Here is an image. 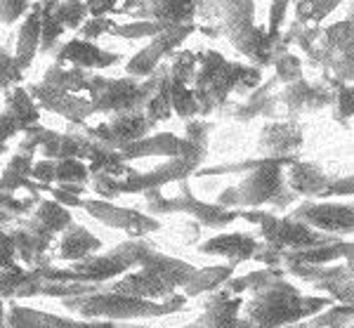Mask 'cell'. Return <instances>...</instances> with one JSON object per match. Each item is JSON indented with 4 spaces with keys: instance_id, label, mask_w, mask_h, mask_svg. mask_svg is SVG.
<instances>
[{
    "instance_id": "6da1fadb",
    "label": "cell",
    "mask_w": 354,
    "mask_h": 328,
    "mask_svg": "<svg viewBox=\"0 0 354 328\" xmlns=\"http://www.w3.org/2000/svg\"><path fill=\"white\" fill-rule=\"evenodd\" d=\"M260 80V71L250 66L230 64L225 57H220L213 50L196 55V71H194V97H196L198 111H210L225 102V97L239 85L253 88Z\"/></svg>"
},
{
    "instance_id": "7a4b0ae2",
    "label": "cell",
    "mask_w": 354,
    "mask_h": 328,
    "mask_svg": "<svg viewBox=\"0 0 354 328\" xmlns=\"http://www.w3.org/2000/svg\"><path fill=\"white\" fill-rule=\"evenodd\" d=\"M222 31L232 40V45L255 62L258 66L270 64L274 60L277 38L255 26L253 0H215Z\"/></svg>"
},
{
    "instance_id": "3957f363",
    "label": "cell",
    "mask_w": 354,
    "mask_h": 328,
    "mask_svg": "<svg viewBox=\"0 0 354 328\" xmlns=\"http://www.w3.org/2000/svg\"><path fill=\"white\" fill-rule=\"evenodd\" d=\"M156 88V73L147 80L140 78H102L93 76L88 88V100L95 113H123V111H142L147 100Z\"/></svg>"
},
{
    "instance_id": "277c9868",
    "label": "cell",
    "mask_w": 354,
    "mask_h": 328,
    "mask_svg": "<svg viewBox=\"0 0 354 328\" xmlns=\"http://www.w3.org/2000/svg\"><path fill=\"white\" fill-rule=\"evenodd\" d=\"M68 309L83 316H111V319H133V316L165 314L173 304L149 302L145 298L128 295V293H90L81 298H68L64 302Z\"/></svg>"
},
{
    "instance_id": "5b68a950",
    "label": "cell",
    "mask_w": 354,
    "mask_h": 328,
    "mask_svg": "<svg viewBox=\"0 0 354 328\" xmlns=\"http://www.w3.org/2000/svg\"><path fill=\"white\" fill-rule=\"evenodd\" d=\"M310 55L319 64H326L340 80L354 78V21L347 19L319 31Z\"/></svg>"
},
{
    "instance_id": "8992f818",
    "label": "cell",
    "mask_w": 354,
    "mask_h": 328,
    "mask_svg": "<svg viewBox=\"0 0 354 328\" xmlns=\"http://www.w3.org/2000/svg\"><path fill=\"white\" fill-rule=\"evenodd\" d=\"M281 192V161H260L253 170L245 175L239 187L227 189L220 197V203L230 206H260L274 199Z\"/></svg>"
},
{
    "instance_id": "52a82bcc",
    "label": "cell",
    "mask_w": 354,
    "mask_h": 328,
    "mask_svg": "<svg viewBox=\"0 0 354 328\" xmlns=\"http://www.w3.org/2000/svg\"><path fill=\"white\" fill-rule=\"evenodd\" d=\"M55 197L59 199V203L85 208V210L90 212V215L97 217L100 222L109 224V227H113V229H123V232L135 234V237H142V234L158 229V224L153 222L151 217L142 215V212H137V210L113 206V203H109V201H102V199L85 201V199H76V197H71V194H64V192H55Z\"/></svg>"
},
{
    "instance_id": "ba28073f",
    "label": "cell",
    "mask_w": 354,
    "mask_h": 328,
    "mask_svg": "<svg viewBox=\"0 0 354 328\" xmlns=\"http://www.w3.org/2000/svg\"><path fill=\"white\" fill-rule=\"evenodd\" d=\"M194 31V24H170L163 28L158 36L149 40L147 48H142L133 60L128 62V76L133 78H149L156 73V69L161 66L163 57H168L175 48H180L185 43V38Z\"/></svg>"
},
{
    "instance_id": "9c48e42d",
    "label": "cell",
    "mask_w": 354,
    "mask_h": 328,
    "mask_svg": "<svg viewBox=\"0 0 354 328\" xmlns=\"http://www.w3.org/2000/svg\"><path fill=\"white\" fill-rule=\"evenodd\" d=\"M151 120L145 116V111H123L116 113L111 120L97 125V128H88L90 140L100 142V145L109 147V149H121L130 142H137L142 137H147V132L151 128Z\"/></svg>"
},
{
    "instance_id": "30bf717a",
    "label": "cell",
    "mask_w": 354,
    "mask_h": 328,
    "mask_svg": "<svg viewBox=\"0 0 354 328\" xmlns=\"http://www.w3.org/2000/svg\"><path fill=\"white\" fill-rule=\"evenodd\" d=\"M28 95L36 100V104H41L48 111L57 113V116H64L71 123L83 125L85 120L95 113L93 104H90L88 97L76 95V92H64V90H57L53 85H33L28 88Z\"/></svg>"
},
{
    "instance_id": "8fae6325",
    "label": "cell",
    "mask_w": 354,
    "mask_h": 328,
    "mask_svg": "<svg viewBox=\"0 0 354 328\" xmlns=\"http://www.w3.org/2000/svg\"><path fill=\"white\" fill-rule=\"evenodd\" d=\"M118 154L125 161L145 158V156H170V158H194L201 156V147L189 140H180L175 135H156V137H142L137 142H130L118 149Z\"/></svg>"
},
{
    "instance_id": "7c38bea8",
    "label": "cell",
    "mask_w": 354,
    "mask_h": 328,
    "mask_svg": "<svg viewBox=\"0 0 354 328\" xmlns=\"http://www.w3.org/2000/svg\"><path fill=\"white\" fill-rule=\"evenodd\" d=\"M121 62V55L109 53V50L100 48L93 40L73 38L64 43L57 53V64H68L90 71V69H109Z\"/></svg>"
},
{
    "instance_id": "4fadbf2b",
    "label": "cell",
    "mask_w": 354,
    "mask_h": 328,
    "mask_svg": "<svg viewBox=\"0 0 354 328\" xmlns=\"http://www.w3.org/2000/svg\"><path fill=\"white\" fill-rule=\"evenodd\" d=\"M38 53H41V10H38V5H33L24 15L19 33H17V48H15L17 66L21 71H26L33 64Z\"/></svg>"
},
{
    "instance_id": "5bb4252c",
    "label": "cell",
    "mask_w": 354,
    "mask_h": 328,
    "mask_svg": "<svg viewBox=\"0 0 354 328\" xmlns=\"http://www.w3.org/2000/svg\"><path fill=\"white\" fill-rule=\"evenodd\" d=\"M147 19L163 24H192L198 12V0H145Z\"/></svg>"
},
{
    "instance_id": "9a60e30c",
    "label": "cell",
    "mask_w": 354,
    "mask_h": 328,
    "mask_svg": "<svg viewBox=\"0 0 354 328\" xmlns=\"http://www.w3.org/2000/svg\"><path fill=\"white\" fill-rule=\"evenodd\" d=\"M100 239H95L88 229L78 227V224H68L64 237H62L59 246V257L64 260H81V257H90L100 248Z\"/></svg>"
},
{
    "instance_id": "2e32d148",
    "label": "cell",
    "mask_w": 354,
    "mask_h": 328,
    "mask_svg": "<svg viewBox=\"0 0 354 328\" xmlns=\"http://www.w3.org/2000/svg\"><path fill=\"white\" fill-rule=\"evenodd\" d=\"M12 328H102L100 324H81V321H66L53 314H43L36 309H19L15 307L10 314Z\"/></svg>"
},
{
    "instance_id": "e0dca14e",
    "label": "cell",
    "mask_w": 354,
    "mask_h": 328,
    "mask_svg": "<svg viewBox=\"0 0 354 328\" xmlns=\"http://www.w3.org/2000/svg\"><path fill=\"white\" fill-rule=\"evenodd\" d=\"M5 104H8L5 111H8L10 116L21 125V130L31 128V125H38V120H41V111H38L36 100H33V97L28 95V90L21 88V85L8 90V100H5Z\"/></svg>"
},
{
    "instance_id": "ac0fdd59",
    "label": "cell",
    "mask_w": 354,
    "mask_h": 328,
    "mask_svg": "<svg viewBox=\"0 0 354 328\" xmlns=\"http://www.w3.org/2000/svg\"><path fill=\"white\" fill-rule=\"evenodd\" d=\"M298 147H300V130H295L293 125L274 123V125H267L265 132H262L260 149L272 154V156L288 154L290 149H298Z\"/></svg>"
},
{
    "instance_id": "d6986e66",
    "label": "cell",
    "mask_w": 354,
    "mask_h": 328,
    "mask_svg": "<svg viewBox=\"0 0 354 328\" xmlns=\"http://www.w3.org/2000/svg\"><path fill=\"white\" fill-rule=\"evenodd\" d=\"M90 80H93V73L90 71H83V69H76V66H62V64H55L50 66V71L45 73V85H53L57 90H64V92H88L90 88Z\"/></svg>"
},
{
    "instance_id": "ffe728a7",
    "label": "cell",
    "mask_w": 354,
    "mask_h": 328,
    "mask_svg": "<svg viewBox=\"0 0 354 328\" xmlns=\"http://www.w3.org/2000/svg\"><path fill=\"white\" fill-rule=\"evenodd\" d=\"M283 102L290 109H319L328 104L330 95L324 88H314V85H307L302 80H295V83H288L286 92H283Z\"/></svg>"
},
{
    "instance_id": "44dd1931",
    "label": "cell",
    "mask_w": 354,
    "mask_h": 328,
    "mask_svg": "<svg viewBox=\"0 0 354 328\" xmlns=\"http://www.w3.org/2000/svg\"><path fill=\"white\" fill-rule=\"evenodd\" d=\"M340 5L342 0H295V24L319 28L322 21Z\"/></svg>"
},
{
    "instance_id": "7402d4cb",
    "label": "cell",
    "mask_w": 354,
    "mask_h": 328,
    "mask_svg": "<svg viewBox=\"0 0 354 328\" xmlns=\"http://www.w3.org/2000/svg\"><path fill=\"white\" fill-rule=\"evenodd\" d=\"M38 10H41V53H53L57 40L66 31L57 19V0H41Z\"/></svg>"
},
{
    "instance_id": "603a6c76",
    "label": "cell",
    "mask_w": 354,
    "mask_h": 328,
    "mask_svg": "<svg viewBox=\"0 0 354 328\" xmlns=\"http://www.w3.org/2000/svg\"><path fill=\"white\" fill-rule=\"evenodd\" d=\"M31 168H33L31 154H17L12 161H8V168L0 175V194H12L15 189L28 184Z\"/></svg>"
},
{
    "instance_id": "cb8c5ba5",
    "label": "cell",
    "mask_w": 354,
    "mask_h": 328,
    "mask_svg": "<svg viewBox=\"0 0 354 328\" xmlns=\"http://www.w3.org/2000/svg\"><path fill=\"white\" fill-rule=\"evenodd\" d=\"M31 220L41 224L45 232L55 234V232H64L68 224H71V212L62 203H57V201H41V206L33 212Z\"/></svg>"
},
{
    "instance_id": "d4e9b609",
    "label": "cell",
    "mask_w": 354,
    "mask_h": 328,
    "mask_svg": "<svg viewBox=\"0 0 354 328\" xmlns=\"http://www.w3.org/2000/svg\"><path fill=\"white\" fill-rule=\"evenodd\" d=\"M208 253H222V255H239L248 257L255 250V241L243 237V234H227V237H218L203 246Z\"/></svg>"
},
{
    "instance_id": "484cf974",
    "label": "cell",
    "mask_w": 354,
    "mask_h": 328,
    "mask_svg": "<svg viewBox=\"0 0 354 328\" xmlns=\"http://www.w3.org/2000/svg\"><path fill=\"white\" fill-rule=\"evenodd\" d=\"M170 24H163V21H153V19H135L130 24H116L109 31V36L116 38H125V40H140V38H153L168 28Z\"/></svg>"
},
{
    "instance_id": "4316f807",
    "label": "cell",
    "mask_w": 354,
    "mask_h": 328,
    "mask_svg": "<svg viewBox=\"0 0 354 328\" xmlns=\"http://www.w3.org/2000/svg\"><path fill=\"white\" fill-rule=\"evenodd\" d=\"M90 17L85 0H57V19L66 31H78Z\"/></svg>"
},
{
    "instance_id": "83f0119b",
    "label": "cell",
    "mask_w": 354,
    "mask_h": 328,
    "mask_svg": "<svg viewBox=\"0 0 354 328\" xmlns=\"http://www.w3.org/2000/svg\"><path fill=\"white\" fill-rule=\"evenodd\" d=\"M88 177V168L78 158H62L55 161V182L62 184H83Z\"/></svg>"
},
{
    "instance_id": "f1b7e54d",
    "label": "cell",
    "mask_w": 354,
    "mask_h": 328,
    "mask_svg": "<svg viewBox=\"0 0 354 328\" xmlns=\"http://www.w3.org/2000/svg\"><path fill=\"white\" fill-rule=\"evenodd\" d=\"M24 71L17 66L15 55H10L5 48H0V90H12L21 83Z\"/></svg>"
},
{
    "instance_id": "f546056e",
    "label": "cell",
    "mask_w": 354,
    "mask_h": 328,
    "mask_svg": "<svg viewBox=\"0 0 354 328\" xmlns=\"http://www.w3.org/2000/svg\"><path fill=\"white\" fill-rule=\"evenodd\" d=\"M31 10V0H0V24H15Z\"/></svg>"
},
{
    "instance_id": "4dcf8cb0",
    "label": "cell",
    "mask_w": 354,
    "mask_h": 328,
    "mask_svg": "<svg viewBox=\"0 0 354 328\" xmlns=\"http://www.w3.org/2000/svg\"><path fill=\"white\" fill-rule=\"evenodd\" d=\"M116 26V21L109 19V17H88L85 19V24L81 26V33H83V40H95L100 36H104V33H109L111 28Z\"/></svg>"
},
{
    "instance_id": "1f68e13d",
    "label": "cell",
    "mask_w": 354,
    "mask_h": 328,
    "mask_svg": "<svg viewBox=\"0 0 354 328\" xmlns=\"http://www.w3.org/2000/svg\"><path fill=\"white\" fill-rule=\"evenodd\" d=\"M277 76L283 83H295L300 78V62L290 53H281L277 57Z\"/></svg>"
},
{
    "instance_id": "d6a6232c",
    "label": "cell",
    "mask_w": 354,
    "mask_h": 328,
    "mask_svg": "<svg viewBox=\"0 0 354 328\" xmlns=\"http://www.w3.org/2000/svg\"><path fill=\"white\" fill-rule=\"evenodd\" d=\"M293 0H272L270 8V24H267V33L274 38H279V28L283 24V17H286V10Z\"/></svg>"
},
{
    "instance_id": "836d02e7",
    "label": "cell",
    "mask_w": 354,
    "mask_h": 328,
    "mask_svg": "<svg viewBox=\"0 0 354 328\" xmlns=\"http://www.w3.org/2000/svg\"><path fill=\"white\" fill-rule=\"evenodd\" d=\"M17 132H24V130H21V125L17 123V120L10 116L8 111L0 113V154L5 152V142H8L10 137H15Z\"/></svg>"
},
{
    "instance_id": "e575fe53",
    "label": "cell",
    "mask_w": 354,
    "mask_h": 328,
    "mask_svg": "<svg viewBox=\"0 0 354 328\" xmlns=\"http://www.w3.org/2000/svg\"><path fill=\"white\" fill-rule=\"evenodd\" d=\"M121 3L123 0H85L90 17H109L111 12H116Z\"/></svg>"
}]
</instances>
